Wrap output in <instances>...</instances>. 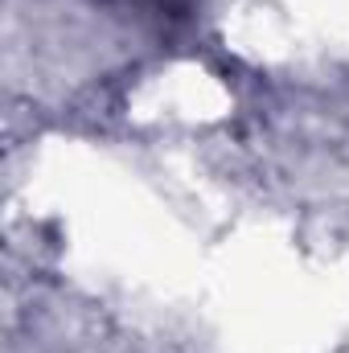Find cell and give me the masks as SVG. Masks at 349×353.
<instances>
[{
	"label": "cell",
	"instance_id": "cell-1",
	"mask_svg": "<svg viewBox=\"0 0 349 353\" xmlns=\"http://www.w3.org/2000/svg\"><path fill=\"white\" fill-rule=\"evenodd\" d=\"M189 4H193V0H148L152 12H169V17H185Z\"/></svg>",
	"mask_w": 349,
	"mask_h": 353
}]
</instances>
